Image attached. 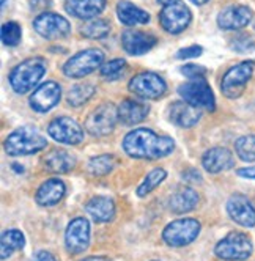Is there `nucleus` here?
Instances as JSON below:
<instances>
[{"label":"nucleus","instance_id":"21","mask_svg":"<svg viewBox=\"0 0 255 261\" xmlns=\"http://www.w3.org/2000/svg\"><path fill=\"white\" fill-rule=\"evenodd\" d=\"M200 118H202L200 109L188 104L186 101H176L169 107V120L180 127H192L200 121Z\"/></svg>","mask_w":255,"mask_h":261},{"label":"nucleus","instance_id":"26","mask_svg":"<svg viewBox=\"0 0 255 261\" xmlns=\"http://www.w3.org/2000/svg\"><path fill=\"white\" fill-rule=\"evenodd\" d=\"M117 16L118 21L124 25H142V24H148L150 22V14L136 7L131 2H126V0H121L117 5Z\"/></svg>","mask_w":255,"mask_h":261},{"label":"nucleus","instance_id":"10","mask_svg":"<svg viewBox=\"0 0 255 261\" xmlns=\"http://www.w3.org/2000/svg\"><path fill=\"white\" fill-rule=\"evenodd\" d=\"M130 91L142 99H159L166 95L167 85L156 72H140L130 82Z\"/></svg>","mask_w":255,"mask_h":261},{"label":"nucleus","instance_id":"14","mask_svg":"<svg viewBox=\"0 0 255 261\" xmlns=\"http://www.w3.org/2000/svg\"><path fill=\"white\" fill-rule=\"evenodd\" d=\"M90 244V223L84 217L72 219L65 231V246L72 255H79L88 249Z\"/></svg>","mask_w":255,"mask_h":261},{"label":"nucleus","instance_id":"16","mask_svg":"<svg viewBox=\"0 0 255 261\" xmlns=\"http://www.w3.org/2000/svg\"><path fill=\"white\" fill-rule=\"evenodd\" d=\"M62 98V88L57 82H44L36 88L30 96V106L33 110L46 114L50 109H54Z\"/></svg>","mask_w":255,"mask_h":261},{"label":"nucleus","instance_id":"27","mask_svg":"<svg viewBox=\"0 0 255 261\" xmlns=\"http://www.w3.org/2000/svg\"><path fill=\"white\" fill-rule=\"evenodd\" d=\"M44 165L49 172L68 173L76 167V158L65 150H54L46 156Z\"/></svg>","mask_w":255,"mask_h":261},{"label":"nucleus","instance_id":"28","mask_svg":"<svg viewBox=\"0 0 255 261\" xmlns=\"http://www.w3.org/2000/svg\"><path fill=\"white\" fill-rule=\"evenodd\" d=\"M26 246V238L22 234V231L19 230H7L2 233V238H0V256L2 259H7L11 256V253L14 250H21Z\"/></svg>","mask_w":255,"mask_h":261},{"label":"nucleus","instance_id":"17","mask_svg":"<svg viewBox=\"0 0 255 261\" xmlns=\"http://www.w3.org/2000/svg\"><path fill=\"white\" fill-rule=\"evenodd\" d=\"M252 10L246 5H230L217 14V25L222 30H240L252 21Z\"/></svg>","mask_w":255,"mask_h":261},{"label":"nucleus","instance_id":"6","mask_svg":"<svg viewBox=\"0 0 255 261\" xmlns=\"http://www.w3.org/2000/svg\"><path fill=\"white\" fill-rule=\"evenodd\" d=\"M180 96L188 104L197 109H207L213 112L216 109V98L213 90L205 79H191L178 87Z\"/></svg>","mask_w":255,"mask_h":261},{"label":"nucleus","instance_id":"19","mask_svg":"<svg viewBox=\"0 0 255 261\" xmlns=\"http://www.w3.org/2000/svg\"><path fill=\"white\" fill-rule=\"evenodd\" d=\"M202 165L208 173H221L230 170L235 165V158L230 150L222 146H214L205 151L202 158Z\"/></svg>","mask_w":255,"mask_h":261},{"label":"nucleus","instance_id":"7","mask_svg":"<svg viewBox=\"0 0 255 261\" xmlns=\"http://www.w3.org/2000/svg\"><path fill=\"white\" fill-rule=\"evenodd\" d=\"M200 222L195 219H178L170 222L162 231V239L170 247H185L197 239Z\"/></svg>","mask_w":255,"mask_h":261},{"label":"nucleus","instance_id":"2","mask_svg":"<svg viewBox=\"0 0 255 261\" xmlns=\"http://www.w3.org/2000/svg\"><path fill=\"white\" fill-rule=\"evenodd\" d=\"M47 140L32 126L16 129L5 139V151L10 156H30L44 150Z\"/></svg>","mask_w":255,"mask_h":261},{"label":"nucleus","instance_id":"15","mask_svg":"<svg viewBox=\"0 0 255 261\" xmlns=\"http://www.w3.org/2000/svg\"><path fill=\"white\" fill-rule=\"evenodd\" d=\"M227 213L238 225L255 227V204L243 194H233L227 201Z\"/></svg>","mask_w":255,"mask_h":261},{"label":"nucleus","instance_id":"38","mask_svg":"<svg viewBox=\"0 0 255 261\" xmlns=\"http://www.w3.org/2000/svg\"><path fill=\"white\" fill-rule=\"evenodd\" d=\"M253 47H255L253 40L250 38V36H246V35L240 36L238 40L233 41V49L238 50V52H247V50H252Z\"/></svg>","mask_w":255,"mask_h":261},{"label":"nucleus","instance_id":"42","mask_svg":"<svg viewBox=\"0 0 255 261\" xmlns=\"http://www.w3.org/2000/svg\"><path fill=\"white\" fill-rule=\"evenodd\" d=\"M30 7L32 10H40V8H44V7H49L52 4V0H30Z\"/></svg>","mask_w":255,"mask_h":261},{"label":"nucleus","instance_id":"5","mask_svg":"<svg viewBox=\"0 0 255 261\" xmlns=\"http://www.w3.org/2000/svg\"><path fill=\"white\" fill-rule=\"evenodd\" d=\"M104 62V52L96 47H90L78 52L63 65V74L71 79H81L101 68Z\"/></svg>","mask_w":255,"mask_h":261},{"label":"nucleus","instance_id":"33","mask_svg":"<svg viewBox=\"0 0 255 261\" xmlns=\"http://www.w3.org/2000/svg\"><path fill=\"white\" fill-rule=\"evenodd\" d=\"M235 151L244 162H255V136H243L235 142Z\"/></svg>","mask_w":255,"mask_h":261},{"label":"nucleus","instance_id":"32","mask_svg":"<svg viewBox=\"0 0 255 261\" xmlns=\"http://www.w3.org/2000/svg\"><path fill=\"white\" fill-rule=\"evenodd\" d=\"M166 176H167V172L164 169H153L147 176H145L143 182L137 188V195L139 197L148 195L151 191H155L158 188L164 179H166Z\"/></svg>","mask_w":255,"mask_h":261},{"label":"nucleus","instance_id":"35","mask_svg":"<svg viewBox=\"0 0 255 261\" xmlns=\"http://www.w3.org/2000/svg\"><path fill=\"white\" fill-rule=\"evenodd\" d=\"M124 69H126V60L115 59V60H111L109 63L101 66V76L106 77L107 81H115L121 76Z\"/></svg>","mask_w":255,"mask_h":261},{"label":"nucleus","instance_id":"34","mask_svg":"<svg viewBox=\"0 0 255 261\" xmlns=\"http://www.w3.org/2000/svg\"><path fill=\"white\" fill-rule=\"evenodd\" d=\"M22 38V29L17 22H5L2 25V43L5 46H17Z\"/></svg>","mask_w":255,"mask_h":261},{"label":"nucleus","instance_id":"44","mask_svg":"<svg viewBox=\"0 0 255 261\" xmlns=\"http://www.w3.org/2000/svg\"><path fill=\"white\" fill-rule=\"evenodd\" d=\"M158 2H159L161 5H164V7H167V5H172V4L180 2V0H158Z\"/></svg>","mask_w":255,"mask_h":261},{"label":"nucleus","instance_id":"45","mask_svg":"<svg viewBox=\"0 0 255 261\" xmlns=\"http://www.w3.org/2000/svg\"><path fill=\"white\" fill-rule=\"evenodd\" d=\"M192 4H195V5H205L208 0H191Z\"/></svg>","mask_w":255,"mask_h":261},{"label":"nucleus","instance_id":"25","mask_svg":"<svg viewBox=\"0 0 255 261\" xmlns=\"http://www.w3.org/2000/svg\"><path fill=\"white\" fill-rule=\"evenodd\" d=\"M150 112V107L143 102H137L134 99H124L118 106V120H121L124 124H137L147 118Z\"/></svg>","mask_w":255,"mask_h":261},{"label":"nucleus","instance_id":"41","mask_svg":"<svg viewBox=\"0 0 255 261\" xmlns=\"http://www.w3.org/2000/svg\"><path fill=\"white\" fill-rule=\"evenodd\" d=\"M236 173H238V176H241V178L255 179V167H244V169H240Z\"/></svg>","mask_w":255,"mask_h":261},{"label":"nucleus","instance_id":"36","mask_svg":"<svg viewBox=\"0 0 255 261\" xmlns=\"http://www.w3.org/2000/svg\"><path fill=\"white\" fill-rule=\"evenodd\" d=\"M183 76H186L188 79H205V74H207V69L200 65H194V63H189V65H185L183 68L180 69Z\"/></svg>","mask_w":255,"mask_h":261},{"label":"nucleus","instance_id":"13","mask_svg":"<svg viewBox=\"0 0 255 261\" xmlns=\"http://www.w3.org/2000/svg\"><path fill=\"white\" fill-rule=\"evenodd\" d=\"M47 134L59 143L79 145L84 140V129L81 124L68 117H59L47 126Z\"/></svg>","mask_w":255,"mask_h":261},{"label":"nucleus","instance_id":"3","mask_svg":"<svg viewBox=\"0 0 255 261\" xmlns=\"http://www.w3.org/2000/svg\"><path fill=\"white\" fill-rule=\"evenodd\" d=\"M46 69H47V63L44 59L41 57L27 59L10 72L8 77L10 85L17 95H24V93H29L41 81V77L46 74Z\"/></svg>","mask_w":255,"mask_h":261},{"label":"nucleus","instance_id":"31","mask_svg":"<svg viewBox=\"0 0 255 261\" xmlns=\"http://www.w3.org/2000/svg\"><path fill=\"white\" fill-rule=\"evenodd\" d=\"M115 167V159L114 156L111 154H101V156H95L88 161V165L87 169L88 172L95 175V176H103V175H107L114 170Z\"/></svg>","mask_w":255,"mask_h":261},{"label":"nucleus","instance_id":"30","mask_svg":"<svg viewBox=\"0 0 255 261\" xmlns=\"http://www.w3.org/2000/svg\"><path fill=\"white\" fill-rule=\"evenodd\" d=\"M109 32H111V24H109L106 19H101V17H95V19H90L81 29V33L85 36V38H90V40L104 38V36L109 35Z\"/></svg>","mask_w":255,"mask_h":261},{"label":"nucleus","instance_id":"29","mask_svg":"<svg viewBox=\"0 0 255 261\" xmlns=\"http://www.w3.org/2000/svg\"><path fill=\"white\" fill-rule=\"evenodd\" d=\"M96 88L90 84H79V85H74L69 91H68V104L72 106V107H81L84 106L90 98L95 95Z\"/></svg>","mask_w":255,"mask_h":261},{"label":"nucleus","instance_id":"11","mask_svg":"<svg viewBox=\"0 0 255 261\" xmlns=\"http://www.w3.org/2000/svg\"><path fill=\"white\" fill-rule=\"evenodd\" d=\"M33 29L46 40H62L71 33V24L57 13H41L35 17Z\"/></svg>","mask_w":255,"mask_h":261},{"label":"nucleus","instance_id":"24","mask_svg":"<svg viewBox=\"0 0 255 261\" xmlns=\"http://www.w3.org/2000/svg\"><path fill=\"white\" fill-rule=\"evenodd\" d=\"M87 213L93 217L95 222L104 223V222H111L115 216V203L109 198V197H93L90 198L85 204Z\"/></svg>","mask_w":255,"mask_h":261},{"label":"nucleus","instance_id":"12","mask_svg":"<svg viewBox=\"0 0 255 261\" xmlns=\"http://www.w3.org/2000/svg\"><path fill=\"white\" fill-rule=\"evenodd\" d=\"M191 19H192V13L183 2H176V4L164 7L159 14L161 27L172 35H178L181 32H185L188 25L191 24Z\"/></svg>","mask_w":255,"mask_h":261},{"label":"nucleus","instance_id":"37","mask_svg":"<svg viewBox=\"0 0 255 261\" xmlns=\"http://www.w3.org/2000/svg\"><path fill=\"white\" fill-rule=\"evenodd\" d=\"M203 52V47L202 46H197V44H192V46H188V47H183L176 52L175 57L178 60H188V59H195V57H200Z\"/></svg>","mask_w":255,"mask_h":261},{"label":"nucleus","instance_id":"43","mask_svg":"<svg viewBox=\"0 0 255 261\" xmlns=\"http://www.w3.org/2000/svg\"><path fill=\"white\" fill-rule=\"evenodd\" d=\"M79 261H109V259L104 258V256H88V258H84V259H79Z\"/></svg>","mask_w":255,"mask_h":261},{"label":"nucleus","instance_id":"8","mask_svg":"<svg viewBox=\"0 0 255 261\" xmlns=\"http://www.w3.org/2000/svg\"><path fill=\"white\" fill-rule=\"evenodd\" d=\"M253 74V62H241L238 65L232 66L222 77L221 82V91L222 95L228 99H236L240 98L247 82L250 81Z\"/></svg>","mask_w":255,"mask_h":261},{"label":"nucleus","instance_id":"4","mask_svg":"<svg viewBox=\"0 0 255 261\" xmlns=\"http://www.w3.org/2000/svg\"><path fill=\"white\" fill-rule=\"evenodd\" d=\"M253 252L252 239L241 231H232L221 239L214 247L217 258L225 261H244Z\"/></svg>","mask_w":255,"mask_h":261},{"label":"nucleus","instance_id":"39","mask_svg":"<svg viewBox=\"0 0 255 261\" xmlns=\"http://www.w3.org/2000/svg\"><path fill=\"white\" fill-rule=\"evenodd\" d=\"M32 261H57V259H56V256H54L50 252L38 250V252H36V253L33 255Z\"/></svg>","mask_w":255,"mask_h":261},{"label":"nucleus","instance_id":"20","mask_svg":"<svg viewBox=\"0 0 255 261\" xmlns=\"http://www.w3.org/2000/svg\"><path fill=\"white\" fill-rule=\"evenodd\" d=\"M106 8V0H65V10L78 19H95Z\"/></svg>","mask_w":255,"mask_h":261},{"label":"nucleus","instance_id":"9","mask_svg":"<svg viewBox=\"0 0 255 261\" xmlns=\"http://www.w3.org/2000/svg\"><path fill=\"white\" fill-rule=\"evenodd\" d=\"M118 120V107L114 104H103L95 109L85 120V130L93 137H104L114 130Z\"/></svg>","mask_w":255,"mask_h":261},{"label":"nucleus","instance_id":"40","mask_svg":"<svg viewBox=\"0 0 255 261\" xmlns=\"http://www.w3.org/2000/svg\"><path fill=\"white\" fill-rule=\"evenodd\" d=\"M181 176H183V179H186L189 182H200V181H202V176H200V173L197 170H194V169H189L188 172H185Z\"/></svg>","mask_w":255,"mask_h":261},{"label":"nucleus","instance_id":"23","mask_svg":"<svg viewBox=\"0 0 255 261\" xmlns=\"http://www.w3.org/2000/svg\"><path fill=\"white\" fill-rule=\"evenodd\" d=\"M198 204V194L191 189V188H178L169 198V208L175 214H185L192 210Z\"/></svg>","mask_w":255,"mask_h":261},{"label":"nucleus","instance_id":"1","mask_svg":"<svg viewBox=\"0 0 255 261\" xmlns=\"http://www.w3.org/2000/svg\"><path fill=\"white\" fill-rule=\"evenodd\" d=\"M175 148L172 137L159 136L147 127L128 133L123 139V150L134 159H161L169 156Z\"/></svg>","mask_w":255,"mask_h":261},{"label":"nucleus","instance_id":"18","mask_svg":"<svg viewBox=\"0 0 255 261\" xmlns=\"http://www.w3.org/2000/svg\"><path fill=\"white\" fill-rule=\"evenodd\" d=\"M156 43L158 40L153 35L140 32V30L128 29L121 33V46L130 55L147 54Z\"/></svg>","mask_w":255,"mask_h":261},{"label":"nucleus","instance_id":"22","mask_svg":"<svg viewBox=\"0 0 255 261\" xmlns=\"http://www.w3.org/2000/svg\"><path fill=\"white\" fill-rule=\"evenodd\" d=\"M65 182L59 178H50L38 188L35 195V201L40 206H54V204H57L65 197Z\"/></svg>","mask_w":255,"mask_h":261}]
</instances>
